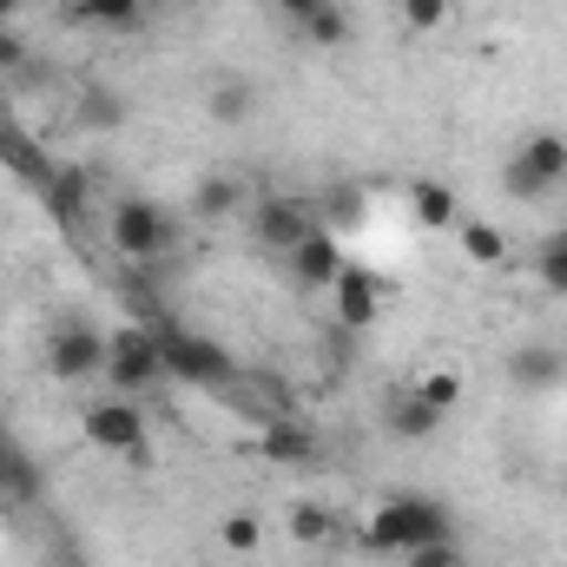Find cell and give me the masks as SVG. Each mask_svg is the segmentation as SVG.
I'll return each instance as SVG.
<instances>
[{
	"label": "cell",
	"mask_w": 567,
	"mask_h": 567,
	"mask_svg": "<svg viewBox=\"0 0 567 567\" xmlns=\"http://www.w3.org/2000/svg\"><path fill=\"white\" fill-rule=\"evenodd\" d=\"M403 567H462V548H455V535L449 542H423V548H410Z\"/></svg>",
	"instance_id": "26"
},
{
	"label": "cell",
	"mask_w": 567,
	"mask_h": 567,
	"mask_svg": "<svg viewBox=\"0 0 567 567\" xmlns=\"http://www.w3.org/2000/svg\"><path fill=\"white\" fill-rule=\"evenodd\" d=\"M120 396H145L152 383H165V357H158V337L145 323H120L106 330V370H100Z\"/></svg>",
	"instance_id": "5"
},
{
	"label": "cell",
	"mask_w": 567,
	"mask_h": 567,
	"mask_svg": "<svg viewBox=\"0 0 567 567\" xmlns=\"http://www.w3.org/2000/svg\"><path fill=\"white\" fill-rule=\"evenodd\" d=\"M410 390L423 396L429 410H442V416H449V410L462 403V377H455V370H442V363H435V370H423V377H416Z\"/></svg>",
	"instance_id": "22"
},
{
	"label": "cell",
	"mask_w": 567,
	"mask_h": 567,
	"mask_svg": "<svg viewBox=\"0 0 567 567\" xmlns=\"http://www.w3.org/2000/svg\"><path fill=\"white\" fill-rule=\"evenodd\" d=\"M383 290H390L383 278H370V271L350 265L343 278L330 284V323H337V330H370V323L383 317Z\"/></svg>",
	"instance_id": "9"
},
{
	"label": "cell",
	"mask_w": 567,
	"mask_h": 567,
	"mask_svg": "<svg viewBox=\"0 0 567 567\" xmlns=\"http://www.w3.org/2000/svg\"><path fill=\"white\" fill-rule=\"evenodd\" d=\"M410 218H416V231H455L462 205L442 178H410Z\"/></svg>",
	"instance_id": "13"
},
{
	"label": "cell",
	"mask_w": 567,
	"mask_h": 567,
	"mask_svg": "<svg viewBox=\"0 0 567 567\" xmlns=\"http://www.w3.org/2000/svg\"><path fill=\"white\" fill-rule=\"evenodd\" d=\"M290 535H297L303 548H323V542H337V515L317 508V502H303V508H290Z\"/></svg>",
	"instance_id": "23"
},
{
	"label": "cell",
	"mask_w": 567,
	"mask_h": 567,
	"mask_svg": "<svg viewBox=\"0 0 567 567\" xmlns=\"http://www.w3.org/2000/svg\"><path fill=\"white\" fill-rule=\"evenodd\" d=\"M80 429H86V442H93V449H106V455H140V449H145V410L133 403V396L86 403Z\"/></svg>",
	"instance_id": "7"
},
{
	"label": "cell",
	"mask_w": 567,
	"mask_h": 567,
	"mask_svg": "<svg viewBox=\"0 0 567 567\" xmlns=\"http://www.w3.org/2000/svg\"><path fill=\"white\" fill-rule=\"evenodd\" d=\"M106 238H113V251H120L126 265H158V258L178 251V218H172L158 198H120Z\"/></svg>",
	"instance_id": "2"
},
{
	"label": "cell",
	"mask_w": 567,
	"mask_h": 567,
	"mask_svg": "<svg viewBox=\"0 0 567 567\" xmlns=\"http://www.w3.org/2000/svg\"><path fill=\"white\" fill-rule=\"evenodd\" d=\"M40 192H47V205H53V218H60V225H80V212H86V192H93V178H86L80 165H53V178H47Z\"/></svg>",
	"instance_id": "16"
},
{
	"label": "cell",
	"mask_w": 567,
	"mask_h": 567,
	"mask_svg": "<svg viewBox=\"0 0 567 567\" xmlns=\"http://www.w3.org/2000/svg\"><path fill=\"white\" fill-rule=\"evenodd\" d=\"M13 13H20V0H0V27H7V20H13Z\"/></svg>",
	"instance_id": "28"
},
{
	"label": "cell",
	"mask_w": 567,
	"mask_h": 567,
	"mask_svg": "<svg viewBox=\"0 0 567 567\" xmlns=\"http://www.w3.org/2000/svg\"><path fill=\"white\" fill-rule=\"evenodd\" d=\"M245 205V178L238 172H205L198 185H192V212L198 218H231Z\"/></svg>",
	"instance_id": "17"
},
{
	"label": "cell",
	"mask_w": 567,
	"mask_h": 567,
	"mask_svg": "<svg viewBox=\"0 0 567 567\" xmlns=\"http://www.w3.org/2000/svg\"><path fill=\"white\" fill-rule=\"evenodd\" d=\"M278 13L290 20V33L310 40V47H343L350 40V7L343 0H278Z\"/></svg>",
	"instance_id": "11"
},
{
	"label": "cell",
	"mask_w": 567,
	"mask_h": 567,
	"mask_svg": "<svg viewBox=\"0 0 567 567\" xmlns=\"http://www.w3.org/2000/svg\"><path fill=\"white\" fill-rule=\"evenodd\" d=\"M100 370H106V330H93L86 317H73L47 337V377L53 383H86Z\"/></svg>",
	"instance_id": "6"
},
{
	"label": "cell",
	"mask_w": 567,
	"mask_h": 567,
	"mask_svg": "<svg viewBox=\"0 0 567 567\" xmlns=\"http://www.w3.org/2000/svg\"><path fill=\"white\" fill-rule=\"evenodd\" d=\"M455 20V0H403V27L410 33H442Z\"/></svg>",
	"instance_id": "24"
},
{
	"label": "cell",
	"mask_w": 567,
	"mask_h": 567,
	"mask_svg": "<svg viewBox=\"0 0 567 567\" xmlns=\"http://www.w3.org/2000/svg\"><path fill=\"white\" fill-rule=\"evenodd\" d=\"M455 535V522H449V508L435 502V495H416V488H403V495H390L377 515H370V528H363V548L370 555H410V548H423V542H449Z\"/></svg>",
	"instance_id": "1"
},
{
	"label": "cell",
	"mask_w": 567,
	"mask_h": 567,
	"mask_svg": "<svg viewBox=\"0 0 567 567\" xmlns=\"http://www.w3.org/2000/svg\"><path fill=\"white\" fill-rule=\"evenodd\" d=\"M284 271H290V284H297V290H330V284L343 278L350 265H343L337 231H330V225H317L297 251H284Z\"/></svg>",
	"instance_id": "8"
},
{
	"label": "cell",
	"mask_w": 567,
	"mask_h": 567,
	"mask_svg": "<svg viewBox=\"0 0 567 567\" xmlns=\"http://www.w3.org/2000/svg\"><path fill=\"white\" fill-rule=\"evenodd\" d=\"M535 278L548 297H567V225L561 231H548L542 245H535Z\"/></svg>",
	"instance_id": "20"
},
{
	"label": "cell",
	"mask_w": 567,
	"mask_h": 567,
	"mask_svg": "<svg viewBox=\"0 0 567 567\" xmlns=\"http://www.w3.org/2000/svg\"><path fill=\"white\" fill-rule=\"evenodd\" d=\"M310 231H317V212L297 205V198H265V205L251 212V238H258L265 251H278V258L284 251H297Z\"/></svg>",
	"instance_id": "10"
},
{
	"label": "cell",
	"mask_w": 567,
	"mask_h": 567,
	"mask_svg": "<svg viewBox=\"0 0 567 567\" xmlns=\"http://www.w3.org/2000/svg\"><path fill=\"white\" fill-rule=\"evenodd\" d=\"M561 185H567V133H528L502 165V192L515 205H535V198H548Z\"/></svg>",
	"instance_id": "3"
},
{
	"label": "cell",
	"mask_w": 567,
	"mask_h": 567,
	"mask_svg": "<svg viewBox=\"0 0 567 567\" xmlns=\"http://www.w3.org/2000/svg\"><path fill=\"white\" fill-rule=\"evenodd\" d=\"M218 542H225L231 555H258V542H265V528H258L251 515H225V522H218Z\"/></svg>",
	"instance_id": "25"
},
{
	"label": "cell",
	"mask_w": 567,
	"mask_h": 567,
	"mask_svg": "<svg viewBox=\"0 0 567 567\" xmlns=\"http://www.w3.org/2000/svg\"><path fill=\"white\" fill-rule=\"evenodd\" d=\"M158 337V357H165V377H178L185 390H218V383H231V350H218L212 337H198V330H185V323H158L152 330Z\"/></svg>",
	"instance_id": "4"
},
{
	"label": "cell",
	"mask_w": 567,
	"mask_h": 567,
	"mask_svg": "<svg viewBox=\"0 0 567 567\" xmlns=\"http://www.w3.org/2000/svg\"><path fill=\"white\" fill-rule=\"evenodd\" d=\"M27 66V40L13 27H0V73H20Z\"/></svg>",
	"instance_id": "27"
},
{
	"label": "cell",
	"mask_w": 567,
	"mask_h": 567,
	"mask_svg": "<svg viewBox=\"0 0 567 567\" xmlns=\"http://www.w3.org/2000/svg\"><path fill=\"white\" fill-rule=\"evenodd\" d=\"M455 245H462V258L482 265V271H495V265L508 258V238H502L495 225H482V218H462V225H455Z\"/></svg>",
	"instance_id": "18"
},
{
	"label": "cell",
	"mask_w": 567,
	"mask_h": 567,
	"mask_svg": "<svg viewBox=\"0 0 567 567\" xmlns=\"http://www.w3.org/2000/svg\"><path fill=\"white\" fill-rule=\"evenodd\" d=\"M265 455H271V462H310V455H317V435H310V429L303 423H271L265 429Z\"/></svg>",
	"instance_id": "21"
},
{
	"label": "cell",
	"mask_w": 567,
	"mask_h": 567,
	"mask_svg": "<svg viewBox=\"0 0 567 567\" xmlns=\"http://www.w3.org/2000/svg\"><path fill=\"white\" fill-rule=\"evenodd\" d=\"M66 20L106 27V33H133V27L145 20V0H66Z\"/></svg>",
	"instance_id": "15"
},
{
	"label": "cell",
	"mask_w": 567,
	"mask_h": 567,
	"mask_svg": "<svg viewBox=\"0 0 567 567\" xmlns=\"http://www.w3.org/2000/svg\"><path fill=\"white\" fill-rule=\"evenodd\" d=\"M251 106H258V93H251V80H245V73H225V80L212 86V120L245 126V120H251Z\"/></svg>",
	"instance_id": "19"
},
{
	"label": "cell",
	"mask_w": 567,
	"mask_h": 567,
	"mask_svg": "<svg viewBox=\"0 0 567 567\" xmlns=\"http://www.w3.org/2000/svg\"><path fill=\"white\" fill-rule=\"evenodd\" d=\"M383 423H390L396 442H429V435L442 429V410H429L410 383H396V390H390V403H383Z\"/></svg>",
	"instance_id": "12"
},
{
	"label": "cell",
	"mask_w": 567,
	"mask_h": 567,
	"mask_svg": "<svg viewBox=\"0 0 567 567\" xmlns=\"http://www.w3.org/2000/svg\"><path fill=\"white\" fill-rule=\"evenodd\" d=\"M561 377H567V357L548 350V343H522V350L508 357V383H515V390H555Z\"/></svg>",
	"instance_id": "14"
}]
</instances>
